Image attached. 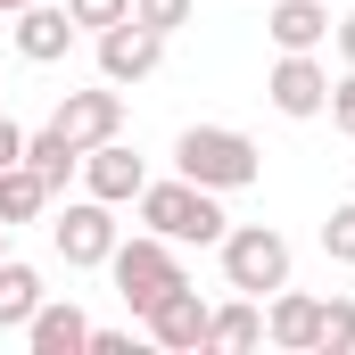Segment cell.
<instances>
[{
  "label": "cell",
  "mask_w": 355,
  "mask_h": 355,
  "mask_svg": "<svg viewBox=\"0 0 355 355\" xmlns=\"http://www.w3.org/2000/svg\"><path fill=\"white\" fill-rule=\"evenodd\" d=\"M141 223L157 232V240H174V248H215L223 232H232V215H223V190H207V182H190V174H174V182H141Z\"/></svg>",
  "instance_id": "cell-1"
},
{
  "label": "cell",
  "mask_w": 355,
  "mask_h": 355,
  "mask_svg": "<svg viewBox=\"0 0 355 355\" xmlns=\"http://www.w3.org/2000/svg\"><path fill=\"white\" fill-rule=\"evenodd\" d=\"M174 174L207 182V190H248V182L265 174V149H257L240 124H190L174 141Z\"/></svg>",
  "instance_id": "cell-2"
},
{
  "label": "cell",
  "mask_w": 355,
  "mask_h": 355,
  "mask_svg": "<svg viewBox=\"0 0 355 355\" xmlns=\"http://www.w3.org/2000/svg\"><path fill=\"white\" fill-rule=\"evenodd\" d=\"M215 248H223V281H232L240 297H272V289L289 281V240H281L272 223H232Z\"/></svg>",
  "instance_id": "cell-3"
},
{
  "label": "cell",
  "mask_w": 355,
  "mask_h": 355,
  "mask_svg": "<svg viewBox=\"0 0 355 355\" xmlns=\"http://www.w3.org/2000/svg\"><path fill=\"white\" fill-rule=\"evenodd\" d=\"M107 272H116V297H124L132 314H149V306H157V297H166V289L182 281V257H174V240L141 232V240H116Z\"/></svg>",
  "instance_id": "cell-4"
},
{
  "label": "cell",
  "mask_w": 355,
  "mask_h": 355,
  "mask_svg": "<svg viewBox=\"0 0 355 355\" xmlns=\"http://www.w3.org/2000/svg\"><path fill=\"white\" fill-rule=\"evenodd\" d=\"M50 240H58V257L75 272H91V265H107L116 257V207L107 198H75V207H58V223H50Z\"/></svg>",
  "instance_id": "cell-5"
},
{
  "label": "cell",
  "mask_w": 355,
  "mask_h": 355,
  "mask_svg": "<svg viewBox=\"0 0 355 355\" xmlns=\"http://www.w3.org/2000/svg\"><path fill=\"white\" fill-rule=\"evenodd\" d=\"M157 67H166V33H149L141 17H124V25L99 33V83L124 91V83H149Z\"/></svg>",
  "instance_id": "cell-6"
},
{
  "label": "cell",
  "mask_w": 355,
  "mask_h": 355,
  "mask_svg": "<svg viewBox=\"0 0 355 355\" xmlns=\"http://www.w3.org/2000/svg\"><path fill=\"white\" fill-rule=\"evenodd\" d=\"M265 99L281 107V116H297V124H306V116H322V107H331V67H322L314 50H281V67L265 75Z\"/></svg>",
  "instance_id": "cell-7"
},
{
  "label": "cell",
  "mask_w": 355,
  "mask_h": 355,
  "mask_svg": "<svg viewBox=\"0 0 355 355\" xmlns=\"http://www.w3.org/2000/svg\"><path fill=\"white\" fill-rule=\"evenodd\" d=\"M207 314H215V306H207L190 281H174V289H166V297L141 314V331H149L166 355H198V347H207Z\"/></svg>",
  "instance_id": "cell-8"
},
{
  "label": "cell",
  "mask_w": 355,
  "mask_h": 355,
  "mask_svg": "<svg viewBox=\"0 0 355 355\" xmlns=\"http://www.w3.org/2000/svg\"><path fill=\"white\" fill-rule=\"evenodd\" d=\"M50 124L75 141V149H99V141H116L124 132V91L99 83V91H67L58 107H50Z\"/></svg>",
  "instance_id": "cell-9"
},
{
  "label": "cell",
  "mask_w": 355,
  "mask_h": 355,
  "mask_svg": "<svg viewBox=\"0 0 355 355\" xmlns=\"http://www.w3.org/2000/svg\"><path fill=\"white\" fill-rule=\"evenodd\" d=\"M265 339L272 347H289V355H314L322 347V297H306V289H272V306H265Z\"/></svg>",
  "instance_id": "cell-10"
},
{
  "label": "cell",
  "mask_w": 355,
  "mask_h": 355,
  "mask_svg": "<svg viewBox=\"0 0 355 355\" xmlns=\"http://www.w3.org/2000/svg\"><path fill=\"white\" fill-rule=\"evenodd\" d=\"M83 182H91V198H107V207H132L141 198V182H149V166L124 149V132L116 141H99V149H83Z\"/></svg>",
  "instance_id": "cell-11"
},
{
  "label": "cell",
  "mask_w": 355,
  "mask_h": 355,
  "mask_svg": "<svg viewBox=\"0 0 355 355\" xmlns=\"http://www.w3.org/2000/svg\"><path fill=\"white\" fill-rule=\"evenodd\" d=\"M25 347L33 355H83L91 347V314L75 306V297H42L33 322H25Z\"/></svg>",
  "instance_id": "cell-12"
},
{
  "label": "cell",
  "mask_w": 355,
  "mask_h": 355,
  "mask_svg": "<svg viewBox=\"0 0 355 355\" xmlns=\"http://www.w3.org/2000/svg\"><path fill=\"white\" fill-rule=\"evenodd\" d=\"M67 50H75V17H67V8H50V0H25V8H17V58L58 67Z\"/></svg>",
  "instance_id": "cell-13"
},
{
  "label": "cell",
  "mask_w": 355,
  "mask_h": 355,
  "mask_svg": "<svg viewBox=\"0 0 355 355\" xmlns=\"http://www.w3.org/2000/svg\"><path fill=\"white\" fill-rule=\"evenodd\" d=\"M265 33H272V50H322L331 42V0H281L265 17Z\"/></svg>",
  "instance_id": "cell-14"
},
{
  "label": "cell",
  "mask_w": 355,
  "mask_h": 355,
  "mask_svg": "<svg viewBox=\"0 0 355 355\" xmlns=\"http://www.w3.org/2000/svg\"><path fill=\"white\" fill-rule=\"evenodd\" d=\"M50 198H58V190L33 174L25 157H17V166H0V223H8V232H17V223H42V215H50Z\"/></svg>",
  "instance_id": "cell-15"
},
{
  "label": "cell",
  "mask_w": 355,
  "mask_h": 355,
  "mask_svg": "<svg viewBox=\"0 0 355 355\" xmlns=\"http://www.w3.org/2000/svg\"><path fill=\"white\" fill-rule=\"evenodd\" d=\"M207 347L232 355V347H265V297H232L207 314Z\"/></svg>",
  "instance_id": "cell-16"
},
{
  "label": "cell",
  "mask_w": 355,
  "mask_h": 355,
  "mask_svg": "<svg viewBox=\"0 0 355 355\" xmlns=\"http://www.w3.org/2000/svg\"><path fill=\"white\" fill-rule=\"evenodd\" d=\"M25 166L50 182V190H67V174L83 166V149H75V141H67L58 124H42V132H25Z\"/></svg>",
  "instance_id": "cell-17"
},
{
  "label": "cell",
  "mask_w": 355,
  "mask_h": 355,
  "mask_svg": "<svg viewBox=\"0 0 355 355\" xmlns=\"http://www.w3.org/2000/svg\"><path fill=\"white\" fill-rule=\"evenodd\" d=\"M33 306H42V272L17 265V257H0V331H25Z\"/></svg>",
  "instance_id": "cell-18"
},
{
  "label": "cell",
  "mask_w": 355,
  "mask_h": 355,
  "mask_svg": "<svg viewBox=\"0 0 355 355\" xmlns=\"http://www.w3.org/2000/svg\"><path fill=\"white\" fill-rule=\"evenodd\" d=\"M314 355H355V297H322V347Z\"/></svg>",
  "instance_id": "cell-19"
},
{
  "label": "cell",
  "mask_w": 355,
  "mask_h": 355,
  "mask_svg": "<svg viewBox=\"0 0 355 355\" xmlns=\"http://www.w3.org/2000/svg\"><path fill=\"white\" fill-rule=\"evenodd\" d=\"M322 257H331V265H355V198H339V207L322 215Z\"/></svg>",
  "instance_id": "cell-20"
},
{
  "label": "cell",
  "mask_w": 355,
  "mask_h": 355,
  "mask_svg": "<svg viewBox=\"0 0 355 355\" xmlns=\"http://www.w3.org/2000/svg\"><path fill=\"white\" fill-rule=\"evenodd\" d=\"M67 17H75V33H107L132 17V0H67Z\"/></svg>",
  "instance_id": "cell-21"
},
{
  "label": "cell",
  "mask_w": 355,
  "mask_h": 355,
  "mask_svg": "<svg viewBox=\"0 0 355 355\" xmlns=\"http://www.w3.org/2000/svg\"><path fill=\"white\" fill-rule=\"evenodd\" d=\"M190 8H198V0H132V17H141L149 33H182V25H190Z\"/></svg>",
  "instance_id": "cell-22"
},
{
  "label": "cell",
  "mask_w": 355,
  "mask_h": 355,
  "mask_svg": "<svg viewBox=\"0 0 355 355\" xmlns=\"http://www.w3.org/2000/svg\"><path fill=\"white\" fill-rule=\"evenodd\" d=\"M331 124H339V132L355 141V67L339 75V83H331Z\"/></svg>",
  "instance_id": "cell-23"
},
{
  "label": "cell",
  "mask_w": 355,
  "mask_h": 355,
  "mask_svg": "<svg viewBox=\"0 0 355 355\" xmlns=\"http://www.w3.org/2000/svg\"><path fill=\"white\" fill-rule=\"evenodd\" d=\"M83 355H132V339H124V331H99V322H91V347Z\"/></svg>",
  "instance_id": "cell-24"
},
{
  "label": "cell",
  "mask_w": 355,
  "mask_h": 355,
  "mask_svg": "<svg viewBox=\"0 0 355 355\" xmlns=\"http://www.w3.org/2000/svg\"><path fill=\"white\" fill-rule=\"evenodd\" d=\"M17 157H25V124H8V116H0V166H17Z\"/></svg>",
  "instance_id": "cell-25"
},
{
  "label": "cell",
  "mask_w": 355,
  "mask_h": 355,
  "mask_svg": "<svg viewBox=\"0 0 355 355\" xmlns=\"http://www.w3.org/2000/svg\"><path fill=\"white\" fill-rule=\"evenodd\" d=\"M331 42H339V58L355 67V17H339V25H331Z\"/></svg>",
  "instance_id": "cell-26"
},
{
  "label": "cell",
  "mask_w": 355,
  "mask_h": 355,
  "mask_svg": "<svg viewBox=\"0 0 355 355\" xmlns=\"http://www.w3.org/2000/svg\"><path fill=\"white\" fill-rule=\"evenodd\" d=\"M0 257H8V223H0Z\"/></svg>",
  "instance_id": "cell-27"
},
{
  "label": "cell",
  "mask_w": 355,
  "mask_h": 355,
  "mask_svg": "<svg viewBox=\"0 0 355 355\" xmlns=\"http://www.w3.org/2000/svg\"><path fill=\"white\" fill-rule=\"evenodd\" d=\"M0 8H8V17H17V8H25V0H0Z\"/></svg>",
  "instance_id": "cell-28"
}]
</instances>
